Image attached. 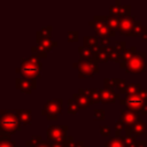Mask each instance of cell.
Returning a JSON list of instances; mask_svg holds the SVG:
<instances>
[{
  "mask_svg": "<svg viewBox=\"0 0 147 147\" xmlns=\"http://www.w3.org/2000/svg\"><path fill=\"white\" fill-rule=\"evenodd\" d=\"M21 130V121L15 111L1 110L0 111V132L14 134Z\"/></svg>",
  "mask_w": 147,
  "mask_h": 147,
  "instance_id": "cell-1",
  "label": "cell"
},
{
  "mask_svg": "<svg viewBox=\"0 0 147 147\" xmlns=\"http://www.w3.org/2000/svg\"><path fill=\"white\" fill-rule=\"evenodd\" d=\"M78 77L79 78H93L99 72L98 63L93 60H78Z\"/></svg>",
  "mask_w": 147,
  "mask_h": 147,
  "instance_id": "cell-2",
  "label": "cell"
},
{
  "mask_svg": "<svg viewBox=\"0 0 147 147\" xmlns=\"http://www.w3.org/2000/svg\"><path fill=\"white\" fill-rule=\"evenodd\" d=\"M42 115L46 116L48 121H55L57 119V116L62 113V100L61 99H54L48 100L42 108Z\"/></svg>",
  "mask_w": 147,
  "mask_h": 147,
  "instance_id": "cell-3",
  "label": "cell"
},
{
  "mask_svg": "<svg viewBox=\"0 0 147 147\" xmlns=\"http://www.w3.org/2000/svg\"><path fill=\"white\" fill-rule=\"evenodd\" d=\"M67 125H51L47 129V141L52 142H64L67 139Z\"/></svg>",
  "mask_w": 147,
  "mask_h": 147,
  "instance_id": "cell-4",
  "label": "cell"
},
{
  "mask_svg": "<svg viewBox=\"0 0 147 147\" xmlns=\"http://www.w3.org/2000/svg\"><path fill=\"white\" fill-rule=\"evenodd\" d=\"M145 59H146V53L145 52H138L126 63L125 71L126 72H142L146 69Z\"/></svg>",
  "mask_w": 147,
  "mask_h": 147,
  "instance_id": "cell-5",
  "label": "cell"
},
{
  "mask_svg": "<svg viewBox=\"0 0 147 147\" xmlns=\"http://www.w3.org/2000/svg\"><path fill=\"white\" fill-rule=\"evenodd\" d=\"M144 102L145 100L142 99V96L139 94L137 95H126L125 99H121L119 100V103L125 106L126 107V110L129 111H136V113H139L141 107L144 106Z\"/></svg>",
  "mask_w": 147,
  "mask_h": 147,
  "instance_id": "cell-6",
  "label": "cell"
},
{
  "mask_svg": "<svg viewBox=\"0 0 147 147\" xmlns=\"http://www.w3.org/2000/svg\"><path fill=\"white\" fill-rule=\"evenodd\" d=\"M134 23L136 20L132 16H127V17H122L121 22H119V32L122 34L129 36V37H133V29H134Z\"/></svg>",
  "mask_w": 147,
  "mask_h": 147,
  "instance_id": "cell-7",
  "label": "cell"
},
{
  "mask_svg": "<svg viewBox=\"0 0 147 147\" xmlns=\"http://www.w3.org/2000/svg\"><path fill=\"white\" fill-rule=\"evenodd\" d=\"M88 24L95 29L96 33H98L101 38H108V37H110V36L114 37V36L116 34V31L111 30V29L107 25V23H99V22H95V21L92 20V21L88 22Z\"/></svg>",
  "mask_w": 147,
  "mask_h": 147,
  "instance_id": "cell-8",
  "label": "cell"
},
{
  "mask_svg": "<svg viewBox=\"0 0 147 147\" xmlns=\"http://www.w3.org/2000/svg\"><path fill=\"white\" fill-rule=\"evenodd\" d=\"M15 86L21 92L31 94L32 90H34L37 87V84H36L34 80H29V79H25V78H16L15 79Z\"/></svg>",
  "mask_w": 147,
  "mask_h": 147,
  "instance_id": "cell-9",
  "label": "cell"
},
{
  "mask_svg": "<svg viewBox=\"0 0 147 147\" xmlns=\"http://www.w3.org/2000/svg\"><path fill=\"white\" fill-rule=\"evenodd\" d=\"M109 13L113 16H117L119 18L122 17H127L131 16V6L130 5H121V6H116V5H111L109 7Z\"/></svg>",
  "mask_w": 147,
  "mask_h": 147,
  "instance_id": "cell-10",
  "label": "cell"
},
{
  "mask_svg": "<svg viewBox=\"0 0 147 147\" xmlns=\"http://www.w3.org/2000/svg\"><path fill=\"white\" fill-rule=\"evenodd\" d=\"M121 119L124 122L125 125L133 126L137 122L141 121V116H140L139 113H136V111L122 110V111H121Z\"/></svg>",
  "mask_w": 147,
  "mask_h": 147,
  "instance_id": "cell-11",
  "label": "cell"
},
{
  "mask_svg": "<svg viewBox=\"0 0 147 147\" xmlns=\"http://www.w3.org/2000/svg\"><path fill=\"white\" fill-rule=\"evenodd\" d=\"M100 96H101V102L102 103H109V102H115L117 100H121V94L116 93L114 90H106V88H100Z\"/></svg>",
  "mask_w": 147,
  "mask_h": 147,
  "instance_id": "cell-12",
  "label": "cell"
},
{
  "mask_svg": "<svg viewBox=\"0 0 147 147\" xmlns=\"http://www.w3.org/2000/svg\"><path fill=\"white\" fill-rule=\"evenodd\" d=\"M16 72H18L22 76V78H25V79H29V80H34L36 78L41 77L40 71L34 70V69H28V68L18 67V68H16Z\"/></svg>",
  "mask_w": 147,
  "mask_h": 147,
  "instance_id": "cell-13",
  "label": "cell"
},
{
  "mask_svg": "<svg viewBox=\"0 0 147 147\" xmlns=\"http://www.w3.org/2000/svg\"><path fill=\"white\" fill-rule=\"evenodd\" d=\"M78 93H82V94L87 95L88 99L91 100L92 105H93V103H98V102L101 101L100 92H99V90H96V88H79V90H78Z\"/></svg>",
  "mask_w": 147,
  "mask_h": 147,
  "instance_id": "cell-14",
  "label": "cell"
},
{
  "mask_svg": "<svg viewBox=\"0 0 147 147\" xmlns=\"http://www.w3.org/2000/svg\"><path fill=\"white\" fill-rule=\"evenodd\" d=\"M15 113L18 116L21 123L25 125H30L32 123V114L30 109H18V110H15Z\"/></svg>",
  "mask_w": 147,
  "mask_h": 147,
  "instance_id": "cell-15",
  "label": "cell"
},
{
  "mask_svg": "<svg viewBox=\"0 0 147 147\" xmlns=\"http://www.w3.org/2000/svg\"><path fill=\"white\" fill-rule=\"evenodd\" d=\"M72 99L77 102V105L79 106L80 109H86L88 106L92 105V102L88 99V96L85 95V94H82V93H75L74 96H72Z\"/></svg>",
  "mask_w": 147,
  "mask_h": 147,
  "instance_id": "cell-16",
  "label": "cell"
},
{
  "mask_svg": "<svg viewBox=\"0 0 147 147\" xmlns=\"http://www.w3.org/2000/svg\"><path fill=\"white\" fill-rule=\"evenodd\" d=\"M138 52H137V48L134 47V46H132V47H130L124 54H123V60H122V62L119 63V67L121 68H123V69H125V67H126V63L137 54Z\"/></svg>",
  "mask_w": 147,
  "mask_h": 147,
  "instance_id": "cell-17",
  "label": "cell"
},
{
  "mask_svg": "<svg viewBox=\"0 0 147 147\" xmlns=\"http://www.w3.org/2000/svg\"><path fill=\"white\" fill-rule=\"evenodd\" d=\"M52 30L53 28L52 26H44L41 28L37 33H36V40L37 42L42 40V39H51V33H52Z\"/></svg>",
  "mask_w": 147,
  "mask_h": 147,
  "instance_id": "cell-18",
  "label": "cell"
},
{
  "mask_svg": "<svg viewBox=\"0 0 147 147\" xmlns=\"http://www.w3.org/2000/svg\"><path fill=\"white\" fill-rule=\"evenodd\" d=\"M99 42H100V39L95 36H85L84 37V45L87 48L94 49V48L99 47Z\"/></svg>",
  "mask_w": 147,
  "mask_h": 147,
  "instance_id": "cell-19",
  "label": "cell"
},
{
  "mask_svg": "<svg viewBox=\"0 0 147 147\" xmlns=\"http://www.w3.org/2000/svg\"><path fill=\"white\" fill-rule=\"evenodd\" d=\"M38 46L40 48H42L44 51L48 52V51H51V49H53L54 47L57 46V41H54L52 39H42V40L38 41Z\"/></svg>",
  "mask_w": 147,
  "mask_h": 147,
  "instance_id": "cell-20",
  "label": "cell"
},
{
  "mask_svg": "<svg viewBox=\"0 0 147 147\" xmlns=\"http://www.w3.org/2000/svg\"><path fill=\"white\" fill-rule=\"evenodd\" d=\"M141 85L139 83L134 84H127L125 88V95H137L141 92Z\"/></svg>",
  "mask_w": 147,
  "mask_h": 147,
  "instance_id": "cell-21",
  "label": "cell"
},
{
  "mask_svg": "<svg viewBox=\"0 0 147 147\" xmlns=\"http://www.w3.org/2000/svg\"><path fill=\"white\" fill-rule=\"evenodd\" d=\"M107 51L109 53V59L114 62H117V63H121L122 60H123V54H121L119 52H117L114 47L111 46H107Z\"/></svg>",
  "mask_w": 147,
  "mask_h": 147,
  "instance_id": "cell-22",
  "label": "cell"
},
{
  "mask_svg": "<svg viewBox=\"0 0 147 147\" xmlns=\"http://www.w3.org/2000/svg\"><path fill=\"white\" fill-rule=\"evenodd\" d=\"M145 127H146V124H145L144 121L137 122V123L132 126V129H133V136H134V137L144 136V134H145V131H146Z\"/></svg>",
  "mask_w": 147,
  "mask_h": 147,
  "instance_id": "cell-23",
  "label": "cell"
},
{
  "mask_svg": "<svg viewBox=\"0 0 147 147\" xmlns=\"http://www.w3.org/2000/svg\"><path fill=\"white\" fill-rule=\"evenodd\" d=\"M78 52L80 54L82 60H92L93 59V49L87 48V47H78Z\"/></svg>",
  "mask_w": 147,
  "mask_h": 147,
  "instance_id": "cell-24",
  "label": "cell"
},
{
  "mask_svg": "<svg viewBox=\"0 0 147 147\" xmlns=\"http://www.w3.org/2000/svg\"><path fill=\"white\" fill-rule=\"evenodd\" d=\"M119 22H121V18H119V17L109 15V18H108V21H107V25H108L111 30L116 31V30H119Z\"/></svg>",
  "mask_w": 147,
  "mask_h": 147,
  "instance_id": "cell-25",
  "label": "cell"
},
{
  "mask_svg": "<svg viewBox=\"0 0 147 147\" xmlns=\"http://www.w3.org/2000/svg\"><path fill=\"white\" fill-rule=\"evenodd\" d=\"M105 147H125V145L121 138H111L105 142Z\"/></svg>",
  "mask_w": 147,
  "mask_h": 147,
  "instance_id": "cell-26",
  "label": "cell"
},
{
  "mask_svg": "<svg viewBox=\"0 0 147 147\" xmlns=\"http://www.w3.org/2000/svg\"><path fill=\"white\" fill-rule=\"evenodd\" d=\"M146 31H147V30H146V26H144V25L141 24L140 21H137V20H136L134 29H133V34H134V36H140V37H141Z\"/></svg>",
  "mask_w": 147,
  "mask_h": 147,
  "instance_id": "cell-27",
  "label": "cell"
},
{
  "mask_svg": "<svg viewBox=\"0 0 147 147\" xmlns=\"http://www.w3.org/2000/svg\"><path fill=\"white\" fill-rule=\"evenodd\" d=\"M41 142H42L41 136H32L29 140H26L25 145H26L28 147H36V146H38V145L41 144Z\"/></svg>",
  "mask_w": 147,
  "mask_h": 147,
  "instance_id": "cell-28",
  "label": "cell"
},
{
  "mask_svg": "<svg viewBox=\"0 0 147 147\" xmlns=\"http://www.w3.org/2000/svg\"><path fill=\"white\" fill-rule=\"evenodd\" d=\"M121 139L123 140L125 147H136V144H137V140H136V137L134 136H123L121 137Z\"/></svg>",
  "mask_w": 147,
  "mask_h": 147,
  "instance_id": "cell-29",
  "label": "cell"
},
{
  "mask_svg": "<svg viewBox=\"0 0 147 147\" xmlns=\"http://www.w3.org/2000/svg\"><path fill=\"white\" fill-rule=\"evenodd\" d=\"M79 106L77 105V102L74 99H69L68 100V113L69 114H77L79 110Z\"/></svg>",
  "mask_w": 147,
  "mask_h": 147,
  "instance_id": "cell-30",
  "label": "cell"
},
{
  "mask_svg": "<svg viewBox=\"0 0 147 147\" xmlns=\"http://www.w3.org/2000/svg\"><path fill=\"white\" fill-rule=\"evenodd\" d=\"M103 83H105L106 90H114L116 88V85H117V78H105Z\"/></svg>",
  "mask_w": 147,
  "mask_h": 147,
  "instance_id": "cell-31",
  "label": "cell"
},
{
  "mask_svg": "<svg viewBox=\"0 0 147 147\" xmlns=\"http://www.w3.org/2000/svg\"><path fill=\"white\" fill-rule=\"evenodd\" d=\"M31 52H32V55H36L37 57H47V52L44 51L42 48H40L39 46H33L31 48Z\"/></svg>",
  "mask_w": 147,
  "mask_h": 147,
  "instance_id": "cell-32",
  "label": "cell"
},
{
  "mask_svg": "<svg viewBox=\"0 0 147 147\" xmlns=\"http://www.w3.org/2000/svg\"><path fill=\"white\" fill-rule=\"evenodd\" d=\"M125 124L122 119H118L115 122V138H121V131L124 130Z\"/></svg>",
  "mask_w": 147,
  "mask_h": 147,
  "instance_id": "cell-33",
  "label": "cell"
},
{
  "mask_svg": "<svg viewBox=\"0 0 147 147\" xmlns=\"http://www.w3.org/2000/svg\"><path fill=\"white\" fill-rule=\"evenodd\" d=\"M114 48L117 51V52H119L121 54H124L126 51H127V48H126V42L125 41H116L115 42V46H114Z\"/></svg>",
  "mask_w": 147,
  "mask_h": 147,
  "instance_id": "cell-34",
  "label": "cell"
},
{
  "mask_svg": "<svg viewBox=\"0 0 147 147\" xmlns=\"http://www.w3.org/2000/svg\"><path fill=\"white\" fill-rule=\"evenodd\" d=\"M126 82L124 79H121V78H117V85H116V88L117 91L119 92V94H125V88H126Z\"/></svg>",
  "mask_w": 147,
  "mask_h": 147,
  "instance_id": "cell-35",
  "label": "cell"
},
{
  "mask_svg": "<svg viewBox=\"0 0 147 147\" xmlns=\"http://www.w3.org/2000/svg\"><path fill=\"white\" fill-rule=\"evenodd\" d=\"M79 40V32L78 31H69L68 32V41L77 42Z\"/></svg>",
  "mask_w": 147,
  "mask_h": 147,
  "instance_id": "cell-36",
  "label": "cell"
},
{
  "mask_svg": "<svg viewBox=\"0 0 147 147\" xmlns=\"http://www.w3.org/2000/svg\"><path fill=\"white\" fill-rule=\"evenodd\" d=\"M93 117L95 121H103L105 119V110L103 109H95L93 111Z\"/></svg>",
  "mask_w": 147,
  "mask_h": 147,
  "instance_id": "cell-37",
  "label": "cell"
},
{
  "mask_svg": "<svg viewBox=\"0 0 147 147\" xmlns=\"http://www.w3.org/2000/svg\"><path fill=\"white\" fill-rule=\"evenodd\" d=\"M108 18H109V15H94L93 21L99 22V23H107Z\"/></svg>",
  "mask_w": 147,
  "mask_h": 147,
  "instance_id": "cell-38",
  "label": "cell"
},
{
  "mask_svg": "<svg viewBox=\"0 0 147 147\" xmlns=\"http://www.w3.org/2000/svg\"><path fill=\"white\" fill-rule=\"evenodd\" d=\"M63 144L65 147H76V142L74 141V137H71V136H68Z\"/></svg>",
  "mask_w": 147,
  "mask_h": 147,
  "instance_id": "cell-39",
  "label": "cell"
},
{
  "mask_svg": "<svg viewBox=\"0 0 147 147\" xmlns=\"http://www.w3.org/2000/svg\"><path fill=\"white\" fill-rule=\"evenodd\" d=\"M100 133L105 137H110V127L108 125H103V126H100Z\"/></svg>",
  "mask_w": 147,
  "mask_h": 147,
  "instance_id": "cell-40",
  "label": "cell"
},
{
  "mask_svg": "<svg viewBox=\"0 0 147 147\" xmlns=\"http://www.w3.org/2000/svg\"><path fill=\"white\" fill-rule=\"evenodd\" d=\"M0 147H21V146H17V144L14 140H9V141H1Z\"/></svg>",
  "mask_w": 147,
  "mask_h": 147,
  "instance_id": "cell-41",
  "label": "cell"
},
{
  "mask_svg": "<svg viewBox=\"0 0 147 147\" xmlns=\"http://www.w3.org/2000/svg\"><path fill=\"white\" fill-rule=\"evenodd\" d=\"M124 131H125V136H133V129L132 126H129V125H125L124 127Z\"/></svg>",
  "mask_w": 147,
  "mask_h": 147,
  "instance_id": "cell-42",
  "label": "cell"
},
{
  "mask_svg": "<svg viewBox=\"0 0 147 147\" xmlns=\"http://www.w3.org/2000/svg\"><path fill=\"white\" fill-rule=\"evenodd\" d=\"M100 46L102 47L109 46V38H100Z\"/></svg>",
  "mask_w": 147,
  "mask_h": 147,
  "instance_id": "cell-43",
  "label": "cell"
},
{
  "mask_svg": "<svg viewBox=\"0 0 147 147\" xmlns=\"http://www.w3.org/2000/svg\"><path fill=\"white\" fill-rule=\"evenodd\" d=\"M136 147H147V144L145 140H138L136 144Z\"/></svg>",
  "mask_w": 147,
  "mask_h": 147,
  "instance_id": "cell-44",
  "label": "cell"
},
{
  "mask_svg": "<svg viewBox=\"0 0 147 147\" xmlns=\"http://www.w3.org/2000/svg\"><path fill=\"white\" fill-rule=\"evenodd\" d=\"M51 147H65L63 142H52Z\"/></svg>",
  "mask_w": 147,
  "mask_h": 147,
  "instance_id": "cell-45",
  "label": "cell"
},
{
  "mask_svg": "<svg viewBox=\"0 0 147 147\" xmlns=\"http://www.w3.org/2000/svg\"><path fill=\"white\" fill-rule=\"evenodd\" d=\"M140 95L142 96V99L144 100H147V90H141V92H140Z\"/></svg>",
  "mask_w": 147,
  "mask_h": 147,
  "instance_id": "cell-46",
  "label": "cell"
},
{
  "mask_svg": "<svg viewBox=\"0 0 147 147\" xmlns=\"http://www.w3.org/2000/svg\"><path fill=\"white\" fill-rule=\"evenodd\" d=\"M76 147H88V146H86L82 140H78L76 141Z\"/></svg>",
  "mask_w": 147,
  "mask_h": 147,
  "instance_id": "cell-47",
  "label": "cell"
},
{
  "mask_svg": "<svg viewBox=\"0 0 147 147\" xmlns=\"http://www.w3.org/2000/svg\"><path fill=\"white\" fill-rule=\"evenodd\" d=\"M36 147H51V144H49V142H46V141H42L41 144H39V145L36 146Z\"/></svg>",
  "mask_w": 147,
  "mask_h": 147,
  "instance_id": "cell-48",
  "label": "cell"
},
{
  "mask_svg": "<svg viewBox=\"0 0 147 147\" xmlns=\"http://www.w3.org/2000/svg\"><path fill=\"white\" fill-rule=\"evenodd\" d=\"M141 41H144V42H146V41H147V31L141 36Z\"/></svg>",
  "mask_w": 147,
  "mask_h": 147,
  "instance_id": "cell-49",
  "label": "cell"
}]
</instances>
